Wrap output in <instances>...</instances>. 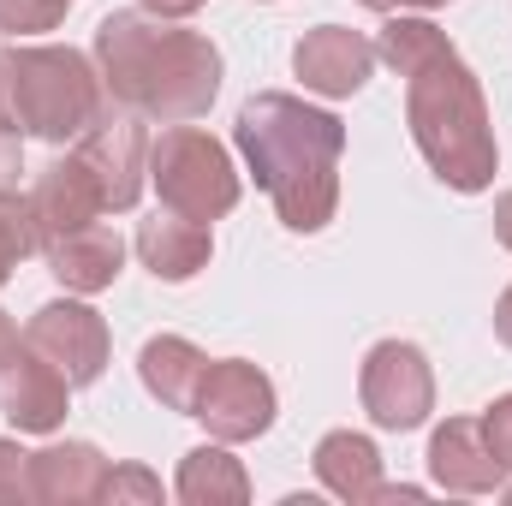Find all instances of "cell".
Listing matches in <instances>:
<instances>
[{"label": "cell", "instance_id": "obj_24", "mask_svg": "<svg viewBox=\"0 0 512 506\" xmlns=\"http://www.w3.org/2000/svg\"><path fill=\"white\" fill-rule=\"evenodd\" d=\"M477 423H483V435H489V453H495V459L512 471V393H501V399H495Z\"/></svg>", "mask_w": 512, "mask_h": 506}, {"label": "cell", "instance_id": "obj_19", "mask_svg": "<svg viewBox=\"0 0 512 506\" xmlns=\"http://www.w3.org/2000/svg\"><path fill=\"white\" fill-rule=\"evenodd\" d=\"M173 495L185 506H245L251 501V477H245V465L227 453V441H215V447H191V453L179 459Z\"/></svg>", "mask_w": 512, "mask_h": 506}, {"label": "cell", "instance_id": "obj_14", "mask_svg": "<svg viewBox=\"0 0 512 506\" xmlns=\"http://www.w3.org/2000/svg\"><path fill=\"white\" fill-rule=\"evenodd\" d=\"M42 256H48V268H54V280H60L66 292L96 298V292H108V286L120 280L126 245H120V233H114L108 221H90V227H72V233H60L54 245H42Z\"/></svg>", "mask_w": 512, "mask_h": 506}, {"label": "cell", "instance_id": "obj_4", "mask_svg": "<svg viewBox=\"0 0 512 506\" xmlns=\"http://www.w3.org/2000/svg\"><path fill=\"white\" fill-rule=\"evenodd\" d=\"M114 114L96 54L18 42L0 54V126L42 143H78Z\"/></svg>", "mask_w": 512, "mask_h": 506}, {"label": "cell", "instance_id": "obj_17", "mask_svg": "<svg viewBox=\"0 0 512 506\" xmlns=\"http://www.w3.org/2000/svg\"><path fill=\"white\" fill-rule=\"evenodd\" d=\"M316 483L346 506H376L382 489V447L358 429H328L316 441Z\"/></svg>", "mask_w": 512, "mask_h": 506}, {"label": "cell", "instance_id": "obj_21", "mask_svg": "<svg viewBox=\"0 0 512 506\" xmlns=\"http://www.w3.org/2000/svg\"><path fill=\"white\" fill-rule=\"evenodd\" d=\"M72 6L78 0H0V30L6 36H42V30H60Z\"/></svg>", "mask_w": 512, "mask_h": 506}, {"label": "cell", "instance_id": "obj_9", "mask_svg": "<svg viewBox=\"0 0 512 506\" xmlns=\"http://www.w3.org/2000/svg\"><path fill=\"white\" fill-rule=\"evenodd\" d=\"M292 72L304 78V90L328 96V102H346L370 84L376 72V42L364 30H346V24H316L298 36L292 48Z\"/></svg>", "mask_w": 512, "mask_h": 506}, {"label": "cell", "instance_id": "obj_25", "mask_svg": "<svg viewBox=\"0 0 512 506\" xmlns=\"http://www.w3.org/2000/svg\"><path fill=\"white\" fill-rule=\"evenodd\" d=\"M18 173H24V137L0 126V191H12V185H18Z\"/></svg>", "mask_w": 512, "mask_h": 506}, {"label": "cell", "instance_id": "obj_2", "mask_svg": "<svg viewBox=\"0 0 512 506\" xmlns=\"http://www.w3.org/2000/svg\"><path fill=\"white\" fill-rule=\"evenodd\" d=\"M233 143L268 191L286 233H322L340 209V155L346 126L328 108H310L286 90H256L233 120Z\"/></svg>", "mask_w": 512, "mask_h": 506}, {"label": "cell", "instance_id": "obj_10", "mask_svg": "<svg viewBox=\"0 0 512 506\" xmlns=\"http://www.w3.org/2000/svg\"><path fill=\"white\" fill-rule=\"evenodd\" d=\"M66 405H72V381L60 376L36 346L18 340V352L0 364V417L18 435H54L66 423Z\"/></svg>", "mask_w": 512, "mask_h": 506}, {"label": "cell", "instance_id": "obj_30", "mask_svg": "<svg viewBox=\"0 0 512 506\" xmlns=\"http://www.w3.org/2000/svg\"><path fill=\"white\" fill-rule=\"evenodd\" d=\"M12 352H18V328H12V316L0 310V364H6Z\"/></svg>", "mask_w": 512, "mask_h": 506}, {"label": "cell", "instance_id": "obj_28", "mask_svg": "<svg viewBox=\"0 0 512 506\" xmlns=\"http://www.w3.org/2000/svg\"><path fill=\"white\" fill-rule=\"evenodd\" d=\"M495 340H501V346H512V286L501 292V304H495Z\"/></svg>", "mask_w": 512, "mask_h": 506}, {"label": "cell", "instance_id": "obj_15", "mask_svg": "<svg viewBox=\"0 0 512 506\" xmlns=\"http://www.w3.org/2000/svg\"><path fill=\"white\" fill-rule=\"evenodd\" d=\"M108 459L102 447L90 441H54L42 453H30V489L42 506H90L102 501V483H108Z\"/></svg>", "mask_w": 512, "mask_h": 506}, {"label": "cell", "instance_id": "obj_26", "mask_svg": "<svg viewBox=\"0 0 512 506\" xmlns=\"http://www.w3.org/2000/svg\"><path fill=\"white\" fill-rule=\"evenodd\" d=\"M209 0H143V12H155V18H191V12H203Z\"/></svg>", "mask_w": 512, "mask_h": 506}, {"label": "cell", "instance_id": "obj_23", "mask_svg": "<svg viewBox=\"0 0 512 506\" xmlns=\"http://www.w3.org/2000/svg\"><path fill=\"white\" fill-rule=\"evenodd\" d=\"M0 501H36V489H30V453L18 441H0Z\"/></svg>", "mask_w": 512, "mask_h": 506}, {"label": "cell", "instance_id": "obj_29", "mask_svg": "<svg viewBox=\"0 0 512 506\" xmlns=\"http://www.w3.org/2000/svg\"><path fill=\"white\" fill-rule=\"evenodd\" d=\"M370 12H405V6H417V12H429V6H447V0H364Z\"/></svg>", "mask_w": 512, "mask_h": 506}, {"label": "cell", "instance_id": "obj_3", "mask_svg": "<svg viewBox=\"0 0 512 506\" xmlns=\"http://www.w3.org/2000/svg\"><path fill=\"white\" fill-rule=\"evenodd\" d=\"M96 66L114 96L137 120L185 126L203 120L221 96V48L203 30H179L173 18H155L143 6L108 12L96 24Z\"/></svg>", "mask_w": 512, "mask_h": 506}, {"label": "cell", "instance_id": "obj_1", "mask_svg": "<svg viewBox=\"0 0 512 506\" xmlns=\"http://www.w3.org/2000/svg\"><path fill=\"white\" fill-rule=\"evenodd\" d=\"M376 60H387L405 78V126L411 143L423 149L429 173L447 191H489L501 173V143H495V120L483 102L477 72L465 66V54L441 36V24L429 18H387Z\"/></svg>", "mask_w": 512, "mask_h": 506}, {"label": "cell", "instance_id": "obj_22", "mask_svg": "<svg viewBox=\"0 0 512 506\" xmlns=\"http://www.w3.org/2000/svg\"><path fill=\"white\" fill-rule=\"evenodd\" d=\"M102 506H161V477L143 465H114L102 483Z\"/></svg>", "mask_w": 512, "mask_h": 506}, {"label": "cell", "instance_id": "obj_6", "mask_svg": "<svg viewBox=\"0 0 512 506\" xmlns=\"http://www.w3.org/2000/svg\"><path fill=\"white\" fill-rule=\"evenodd\" d=\"M358 399L370 411L376 429H423L429 411H435V370L423 358V346L411 340H382L364 352V370H358Z\"/></svg>", "mask_w": 512, "mask_h": 506}, {"label": "cell", "instance_id": "obj_5", "mask_svg": "<svg viewBox=\"0 0 512 506\" xmlns=\"http://www.w3.org/2000/svg\"><path fill=\"white\" fill-rule=\"evenodd\" d=\"M149 185L161 197V209L185 215V221H221L239 209V167L227 155V143H215L203 126H167L149 143Z\"/></svg>", "mask_w": 512, "mask_h": 506}, {"label": "cell", "instance_id": "obj_7", "mask_svg": "<svg viewBox=\"0 0 512 506\" xmlns=\"http://www.w3.org/2000/svg\"><path fill=\"white\" fill-rule=\"evenodd\" d=\"M274 411H280L274 381L262 376L256 364H245V358H209L197 405H191V417L209 429V441H227V447L256 441V435L274 429Z\"/></svg>", "mask_w": 512, "mask_h": 506}, {"label": "cell", "instance_id": "obj_13", "mask_svg": "<svg viewBox=\"0 0 512 506\" xmlns=\"http://www.w3.org/2000/svg\"><path fill=\"white\" fill-rule=\"evenodd\" d=\"M429 477L441 495H495L507 483V465L489 453V435L477 417H447L429 435Z\"/></svg>", "mask_w": 512, "mask_h": 506}, {"label": "cell", "instance_id": "obj_20", "mask_svg": "<svg viewBox=\"0 0 512 506\" xmlns=\"http://www.w3.org/2000/svg\"><path fill=\"white\" fill-rule=\"evenodd\" d=\"M30 251H42V239H36V215H30V197L0 191V286L18 274V262H24Z\"/></svg>", "mask_w": 512, "mask_h": 506}, {"label": "cell", "instance_id": "obj_11", "mask_svg": "<svg viewBox=\"0 0 512 506\" xmlns=\"http://www.w3.org/2000/svg\"><path fill=\"white\" fill-rule=\"evenodd\" d=\"M78 155L90 161L96 185H102V203L108 215H126L131 203L143 197V179H149V143H143V126L137 114H108L96 131L78 137Z\"/></svg>", "mask_w": 512, "mask_h": 506}, {"label": "cell", "instance_id": "obj_16", "mask_svg": "<svg viewBox=\"0 0 512 506\" xmlns=\"http://www.w3.org/2000/svg\"><path fill=\"white\" fill-rule=\"evenodd\" d=\"M137 256H143V268L155 274V280H197L203 268H209V256H215V239H209V227L203 221H185V215H173V209H155L143 227H137Z\"/></svg>", "mask_w": 512, "mask_h": 506}, {"label": "cell", "instance_id": "obj_18", "mask_svg": "<svg viewBox=\"0 0 512 506\" xmlns=\"http://www.w3.org/2000/svg\"><path fill=\"white\" fill-rule=\"evenodd\" d=\"M203 370H209V352L191 346L185 334H155V340H143V352H137L143 387H149L167 411H185V417H191V405H197Z\"/></svg>", "mask_w": 512, "mask_h": 506}, {"label": "cell", "instance_id": "obj_31", "mask_svg": "<svg viewBox=\"0 0 512 506\" xmlns=\"http://www.w3.org/2000/svg\"><path fill=\"white\" fill-rule=\"evenodd\" d=\"M501 495H507V501H512V483H501Z\"/></svg>", "mask_w": 512, "mask_h": 506}, {"label": "cell", "instance_id": "obj_27", "mask_svg": "<svg viewBox=\"0 0 512 506\" xmlns=\"http://www.w3.org/2000/svg\"><path fill=\"white\" fill-rule=\"evenodd\" d=\"M495 239L512 251V191H501V197H495Z\"/></svg>", "mask_w": 512, "mask_h": 506}, {"label": "cell", "instance_id": "obj_12", "mask_svg": "<svg viewBox=\"0 0 512 506\" xmlns=\"http://www.w3.org/2000/svg\"><path fill=\"white\" fill-rule=\"evenodd\" d=\"M30 215H36V239H42V245H54L60 233L90 227V221L108 215L102 185H96V173H90V161H84L78 149L60 155L54 167H42V179L30 185Z\"/></svg>", "mask_w": 512, "mask_h": 506}, {"label": "cell", "instance_id": "obj_8", "mask_svg": "<svg viewBox=\"0 0 512 506\" xmlns=\"http://www.w3.org/2000/svg\"><path fill=\"white\" fill-rule=\"evenodd\" d=\"M24 346H36L60 376L72 381V387L102 381L108 352H114L108 322H102L84 298H54V304H42V310L24 322Z\"/></svg>", "mask_w": 512, "mask_h": 506}]
</instances>
